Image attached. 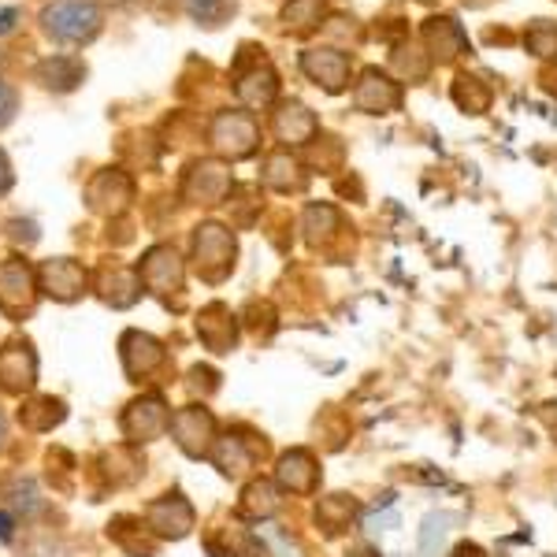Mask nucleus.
I'll use <instances>...</instances> for the list:
<instances>
[{"label":"nucleus","instance_id":"10","mask_svg":"<svg viewBox=\"0 0 557 557\" xmlns=\"http://www.w3.org/2000/svg\"><path fill=\"white\" fill-rule=\"evenodd\" d=\"M135 201V179H130L123 167H101L90 182H86V205L97 216H119V212L130 208Z\"/></svg>","mask_w":557,"mask_h":557},{"label":"nucleus","instance_id":"21","mask_svg":"<svg viewBox=\"0 0 557 557\" xmlns=\"http://www.w3.org/2000/svg\"><path fill=\"white\" fill-rule=\"evenodd\" d=\"M208 461L227 476V480H242L256 468V446L242 435H216L212 442Z\"/></svg>","mask_w":557,"mask_h":557},{"label":"nucleus","instance_id":"13","mask_svg":"<svg viewBox=\"0 0 557 557\" xmlns=\"http://www.w3.org/2000/svg\"><path fill=\"white\" fill-rule=\"evenodd\" d=\"M145 524L156 539H186L193 532V524H198V512L186 502V494L167 491L156 502H149Z\"/></svg>","mask_w":557,"mask_h":557},{"label":"nucleus","instance_id":"15","mask_svg":"<svg viewBox=\"0 0 557 557\" xmlns=\"http://www.w3.org/2000/svg\"><path fill=\"white\" fill-rule=\"evenodd\" d=\"M235 97L242 109L250 112H268L279 104V75L268 60H256L253 67H238L235 75Z\"/></svg>","mask_w":557,"mask_h":557},{"label":"nucleus","instance_id":"23","mask_svg":"<svg viewBox=\"0 0 557 557\" xmlns=\"http://www.w3.org/2000/svg\"><path fill=\"white\" fill-rule=\"evenodd\" d=\"M261 179H264V186H271L276 193H298L308 182V172H305V164L290 153V149H276V153L264 156Z\"/></svg>","mask_w":557,"mask_h":557},{"label":"nucleus","instance_id":"8","mask_svg":"<svg viewBox=\"0 0 557 557\" xmlns=\"http://www.w3.org/2000/svg\"><path fill=\"white\" fill-rule=\"evenodd\" d=\"M353 109L365 112V116H391L402 109V83L391 71L365 67L353 83Z\"/></svg>","mask_w":557,"mask_h":557},{"label":"nucleus","instance_id":"11","mask_svg":"<svg viewBox=\"0 0 557 557\" xmlns=\"http://www.w3.org/2000/svg\"><path fill=\"white\" fill-rule=\"evenodd\" d=\"M38 287L41 294H49L52 302H78V298L90 290V271L75 261V256H52L41 261L38 268Z\"/></svg>","mask_w":557,"mask_h":557},{"label":"nucleus","instance_id":"26","mask_svg":"<svg viewBox=\"0 0 557 557\" xmlns=\"http://www.w3.org/2000/svg\"><path fill=\"white\" fill-rule=\"evenodd\" d=\"M302 231L308 245H327L342 231V212L334 205H327V201H313L302 216Z\"/></svg>","mask_w":557,"mask_h":557},{"label":"nucleus","instance_id":"37","mask_svg":"<svg viewBox=\"0 0 557 557\" xmlns=\"http://www.w3.org/2000/svg\"><path fill=\"white\" fill-rule=\"evenodd\" d=\"M15 182V172H12V161H8V153L0 149V198H4L8 190H12Z\"/></svg>","mask_w":557,"mask_h":557},{"label":"nucleus","instance_id":"7","mask_svg":"<svg viewBox=\"0 0 557 557\" xmlns=\"http://www.w3.org/2000/svg\"><path fill=\"white\" fill-rule=\"evenodd\" d=\"M138 279L141 287L149 290V294L156 298H172L182 290L186 282V261L179 256V250L175 245H149L145 253H141L138 261Z\"/></svg>","mask_w":557,"mask_h":557},{"label":"nucleus","instance_id":"39","mask_svg":"<svg viewBox=\"0 0 557 557\" xmlns=\"http://www.w3.org/2000/svg\"><path fill=\"white\" fill-rule=\"evenodd\" d=\"M15 539V517L0 509V543H12Z\"/></svg>","mask_w":557,"mask_h":557},{"label":"nucleus","instance_id":"5","mask_svg":"<svg viewBox=\"0 0 557 557\" xmlns=\"http://www.w3.org/2000/svg\"><path fill=\"white\" fill-rule=\"evenodd\" d=\"M119 428L130 446H145V442H156L161 435H167V428H172V409H167V402L161 394H141L123 409Z\"/></svg>","mask_w":557,"mask_h":557},{"label":"nucleus","instance_id":"18","mask_svg":"<svg viewBox=\"0 0 557 557\" xmlns=\"http://www.w3.org/2000/svg\"><path fill=\"white\" fill-rule=\"evenodd\" d=\"M276 488L282 494H298V498H308V494H316L320 488V465H316V457L308 454V450H287V454H279L276 461Z\"/></svg>","mask_w":557,"mask_h":557},{"label":"nucleus","instance_id":"30","mask_svg":"<svg viewBox=\"0 0 557 557\" xmlns=\"http://www.w3.org/2000/svg\"><path fill=\"white\" fill-rule=\"evenodd\" d=\"M4 494H8V506H12L15 517L34 520V517H41V512H46V502H41L38 483H34L30 476H15V480H8Z\"/></svg>","mask_w":557,"mask_h":557},{"label":"nucleus","instance_id":"33","mask_svg":"<svg viewBox=\"0 0 557 557\" xmlns=\"http://www.w3.org/2000/svg\"><path fill=\"white\" fill-rule=\"evenodd\" d=\"M391 67L405 78V83H423L431 71V56H423L417 46H397L391 56Z\"/></svg>","mask_w":557,"mask_h":557},{"label":"nucleus","instance_id":"19","mask_svg":"<svg viewBox=\"0 0 557 557\" xmlns=\"http://www.w3.org/2000/svg\"><path fill=\"white\" fill-rule=\"evenodd\" d=\"M420 38H423V52H428L435 64H454L468 49V34L454 15H431V20L423 23Z\"/></svg>","mask_w":557,"mask_h":557},{"label":"nucleus","instance_id":"41","mask_svg":"<svg viewBox=\"0 0 557 557\" xmlns=\"http://www.w3.org/2000/svg\"><path fill=\"white\" fill-rule=\"evenodd\" d=\"M350 557H376V550H368V546H360V550H353Z\"/></svg>","mask_w":557,"mask_h":557},{"label":"nucleus","instance_id":"14","mask_svg":"<svg viewBox=\"0 0 557 557\" xmlns=\"http://www.w3.org/2000/svg\"><path fill=\"white\" fill-rule=\"evenodd\" d=\"M38 383V353L26 339H12L0 346V391L4 394H30Z\"/></svg>","mask_w":557,"mask_h":557},{"label":"nucleus","instance_id":"1","mask_svg":"<svg viewBox=\"0 0 557 557\" xmlns=\"http://www.w3.org/2000/svg\"><path fill=\"white\" fill-rule=\"evenodd\" d=\"M41 30L60 46H90L101 34V4L97 0H49L41 8Z\"/></svg>","mask_w":557,"mask_h":557},{"label":"nucleus","instance_id":"2","mask_svg":"<svg viewBox=\"0 0 557 557\" xmlns=\"http://www.w3.org/2000/svg\"><path fill=\"white\" fill-rule=\"evenodd\" d=\"M235 256H238V242H235L231 227L216 224V219H205V224L193 227L190 261H193V271L205 282H224L231 276Z\"/></svg>","mask_w":557,"mask_h":557},{"label":"nucleus","instance_id":"25","mask_svg":"<svg viewBox=\"0 0 557 557\" xmlns=\"http://www.w3.org/2000/svg\"><path fill=\"white\" fill-rule=\"evenodd\" d=\"M34 78H38V83L52 93H71V90H78V86H83L86 64L78 56H49V60H41V64L34 67Z\"/></svg>","mask_w":557,"mask_h":557},{"label":"nucleus","instance_id":"38","mask_svg":"<svg viewBox=\"0 0 557 557\" xmlns=\"http://www.w3.org/2000/svg\"><path fill=\"white\" fill-rule=\"evenodd\" d=\"M20 20H23L20 8H4V12H0V38H4V34H12L15 26H20Z\"/></svg>","mask_w":557,"mask_h":557},{"label":"nucleus","instance_id":"28","mask_svg":"<svg viewBox=\"0 0 557 557\" xmlns=\"http://www.w3.org/2000/svg\"><path fill=\"white\" fill-rule=\"evenodd\" d=\"M357 512L360 506L353 494H327V498H320V506H316V524H320L324 532L339 535L357 520Z\"/></svg>","mask_w":557,"mask_h":557},{"label":"nucleus","instance_id":"36","mask_svg":"<svg viewBox=\"0 0 557 557\" xmlns=\"http://www.w3.org/2000/svg\"><path fill=\"white\" fill-rule=\"evenodd\" d=\"M8 235L23 245H34L38 242V224H34V219H12V224H8Z\"/></svg>","mask_w":557,"mask_h":557},{"label":"nucleus","instance_id":"24","mask_svg":"<svg viewBox=\"0 0 557 557\" xmlns=\"http://www.w3.org/2000/svg\"><path fill=\"white\" fill-rule=\"evenodd\" d=\"M279 494L282 491L276 488V480H250L242 488V498H238V517L250 520V524H264L279 512Z\"/></svg>","mask_w":557,"mask_h":557},{"label":"nucleus","instance_id":"29","mask_svg":"<svg viewBox=\"0 0 557 557\" xmlns=\"http://www.w3.org/2000/svg\"><path fill=\"white\" fill-rule=\"evenodd\" d=\"M454 104L461 112H468V116H483V112L491 109V86L483 83V78H476V75H457L454 78Z\"/></svg>","mask_w":557,"mask_h":557},{"label":"nucleus","instance_id":"6","mask_svg":"<svg viewBox=\"0 0 557 557\" xmlns=\"http://www.w3.org/2000/svg\"><path fill=\"white\" fill-rule=\"evenodd\" d=\"M38 271L30 268V261H23V256L0 261V313H8L12 320H23L38 302Z\"/></svg>","mask_w":557,"mask_h":557},{"label":"nucleus","instance_id":"17","mask_svg":"<svg viewBox=\"0 0 557 557\" xmlns=\"http://www.w3.org/2000/svg\"><path fill=\"white\" fill-rule=\"evenodd\" d=\"M271 135H276L282 145H313L316 135H320V119L316 112L302 101H279L276 112H271Z\"/></svg>","mask_w":557,"mask_h":557},{"label":"nucleus","instance_id":"4","mask_svg":"<svg viewBox=\"0 0 557 557\" xmlns=\"http://www.w3.org/2000/svg\"><path fill=\"white\" fill-rule=\"evenodd\" d=\"M231 164L219 161V156H201L186 167L182 175V198L193 201V205H224L227 193H231Z\"/></svg>","mask_w":557,"mask_h":557},{"label":"nucleus","instance_id":"27","mask_svg":"<svg viewBox=\"0 0 557 557\" xmlns=\"http://www.w3.org/2000/svg\"><path fill=\"white\" fill-rule=\"evenodd\" d=\"M67 409L60 397H49V394H38L30 397V402H23L20 409V423L26 431H38V435H46V431H52L56 423H64Z\"/></svg>","mask_w":557,"mask_h":557},{"label":"nucleus","instance_id":"34","mask_svg":"<svg viewBox=\"0 0 557 557\" xmlns=\"http://www.w3.org/2000/svg\"><path fill=\"white\" fill-rule=\"evenodd\" d=\"M524 49L532 52V56H539V60L557 56V23H550V20L528 23V30H524Z\"/></svg>","mask_w":557,"mask_h":557},{"label":"nucleus","instance_id":"12","mask_svg":"<svg viewBox=\"0 0 557 557\" xmlns=\"http://www.w3.org/2000/svg\"><path fill=\"white\" fill-rule=\"evenodd\" d=\"M302 71L308 83H316L324 93H342L350 90V78H353V64L342 49L334 46H316L302 52Z\"/></svg>","mask_w":557,"mask_h":557},{"label":"nucleus","instance_id":"40","mask_svg":"<svg viewBox=\"0 0 557 557\" xmlns=\"http://www.w3.org/2000/svg\"><path fill=\"white\" fill-rule=\"evenodd\" d=\"M4 446H8V420H4V413H0V454H4Z\"/></svg>","mask_w":557,"mask_h":557},{"label":"nucleus","instance_id":"22","mask_svg":"<svg viewBox=\"0 0 557 557\" xmlns=\"http://www.w3.org/2000/svg\"><path fill=\"white\" fill-rule=\"evenodd\" d=\"M97 294H101L112 308H130L141 298L138 268H123V264H104V268L97 271Z\"/></svg>","mask_w":557,"mask_h":557},{"label":"nucleus","instance_id":"31","mask_svg":"<svg viewBox=\"0 0 557 557\" xmlns=\"http://www.w3.org/2000/svg\"><path fill=\"white\" fill-rule=\"evenodd\" d=\"M324 20V0H287L282 4V26L294 34L316 30Z\"/></svg>","mask_w":557,"mask_h":557},{"label":"nucleus","instance_id":"3","mask_svg":"<svg viewBox=\"0 0 557 557\" xmlns=\"http://www.w3.org/2000/svg\"><path fill=\"white\" fill-rule=\"evenodd\" d=\"M208 145L219 161H245L261 149V123L250 112H216L208 127Z\"/></svg>","mask_w":557,"mask_h":557},{"label":"nucleus","instance_id":"16","mask_svg":"<svg viewBox=\"0 0 557 557\" xmlns=\"http://www.w3.org/2000/svg\"><path fill=\"white\" fill-rule=\"evenodd\" d=\"M119 360L130 379H149L153 371L164 368L167 350L156 334L135 331V327H130V331H123V339H119Z\"/></svg>","mask_w":557,"mask_h":557},{"label":"nucleus","instance_id":"35","mask_svg":"<svg viewBox=\"0 0 557 557\" xmlns=\"http://www.w3.org/2000/svg\"><path fill=\"white\" fill-rule=\"evenodd\" d=\"M15 112H20V93H15L12 83L0 78V127H8L15 119Z\"/></svg>","mask_w":557,"mask_h":557},{"label":"nucleus","instance_id":"20","mask_svg":"<svg viewBox=\"0 0 557 557\" xmlns=\"http://www.w3.org/2000/svg\"><path fill=\"white\" fill-rule=\"evenodd\" d=\"M198 339L212 353H231L238 346V316L224 302H212L198 313Z\"/></svg>","mask_w":557,"mask_h":557},{"label":"nucleus","instance_id":"9","mask_svg":"<svg viewBox=\"0 0 557 557\" xmlns=\"http://www.w3.org/2000/svg\"><path fill=\"white\" fill-rule=\"evenodd\" d=\"M172 439L175 446L182 450L186 457H208L212 442H216V417L205 409V405H182V409L172 413Z\"/></svg>","mask_w":557,"mask_h":557},{"label":"nucleus","instance_id":"42","mask_svg":"<svg viewBox=\"0 0 557 557\" xmlns=\"http://www.w3.org/2000/svg\"><path fill=\"white\" fill-rule=\"evenodd\" d=\"M423 4H428V0H423Z\"/></svg>","mask_w":557,"mask_h":557},{"label":"nucleus","instance_id":"32","mask_svg":"<svg viewBox=\"0 0 557 557\" xmlns=\"http://www.w3.org/2000/svg\"><path fill=\"white\" fill-rule=\"evenodd\" d=\"M186 15H190L198 26H208V30H216V26H224L227 20L235 15L238 0H182Z\"/></svg>","mask_w":557,"mask_h":557}]
</instances>
